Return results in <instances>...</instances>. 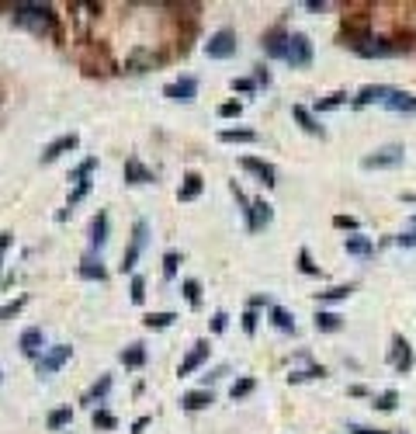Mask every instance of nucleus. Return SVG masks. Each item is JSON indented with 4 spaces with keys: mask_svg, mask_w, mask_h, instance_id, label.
Segmentation results:
<instances>
[{
    "mask_svg": "<svg viewBox=\"0 0 416 434\" xmlns=\"http://www.w3.org/2000/svg\"><path fill=\"white\" fill-rule=\"evenodd\" d=\"M299 268H302V275H323L316 264H312V257H309V251H299Z\"/></svg>",
    "mask_w": 416,
    "mask_h": 434,
    "instance_id": "c03bdc74",
    "label": "nucleus"
},
{
    "mask_svg": "<svg viewBox=\"0 0 416 434\" xmlns=\"http://www.w3.org/2000/svg\"><path fill=\"white\" fill-rule=\"evenodd\" d=\"M395 403H399V392H395V389H388V392H381V396L375 399L378 410H395Z\"/></svg>",
    "mask_w": 416,
    "mask_h": 434,
    "instance_id": "a19ab883",
    "label": "nucleus"
},
{
    "mask_svg": "<svg viewBox=\"0 0 416 434\" xmlns=\"http://www.w3.org/2000/svg\"><path fill=\"white\" fill-rule=\"evenodd\" d=\"M385 108L388 111H406V115H416V98L409 94V91H388V98H385Z\"/></svg>",
    "mask_w": 416,
    "mask_h": 434,
    "instance_id": "a211bd4d",
    "label": "nucleus"
},
{
    "mask_svg": "<svg viewBox=\"0 0 416 434\" xmlns=\"http://www.w3.org/2000/svg\"><path fill=\"white\" fill-rule=\"evenodd\" d=\"M94 170H97V156H87V160H84V163L70 174V181H73V184H84V181H91V174H94Z\"/></svg>",
    "mask_w": 416,
    "mask_h": 434,
    "instance_id": "7c9ffc66",
    "label": "nucleus"
},
{
    "mask_svg": "<svg viewBox=\"0 0 416 434\" xmlns=\"http://www.w3.org/2000/svg\"><path fill=\"white\" fill-rule=\"evenodd\" d=\"M347 296H350V285H337V289L316 292V299H319V302H340V299H347Z\"/></svg>",
    "mask_w": 416,
    "mask_h": 434,
    "instance_id": "c9c22d12",
    "label": "nucleus"
},
{
    "mask_svg": "<svg viewBox=\"0 0 416 434\" xmlns=\"http://www.w3.org/2000/svg\"><path fill=\"white\" fill-rule=\"evenodd\" d=\"M226 323H229V316H226V313H216V316H212V330H216V334H223V330H226Z\"/></svg>",
    "mask_w": 416,
    "mask_h": 434,
    "instance_id": "3c124183",
    "label": "nucleus"
},
{
    "mask_svg": "<svg viewBox=\"0 0 416 434\" xmlns=\"http://www.w3.org/2000/svg\"><path fill=\"white\" fill-rule=\"evenodd\" d=\"M108 389H111V375H101L91 389H87V396H84V403L87 406H94V403H101L104 396H108Z\"/></svg>",
    "mask_w": 416,
    "mask_h": 434,
    "instance_id": "cd10ccee",
    "label": "nucleus"
},
{
    "mask_svg": "<svg viewBox=\"0 0 416 434\" xmlns=\"http://www.w3.org/2000/svg\"><path fill=\"white\" fill-rule=\"evenodd\" d=\"M254 87H257V80H247V77L233 80V91H254Z\"/></svg>",
    "mask_w": 416,
    "mask_h": 434,
    "instance_id": "603ef678",
    "label": "nucleus"
},
{
    "mask_svg": "<svg viewBox=\"0 0 416 434\" xmlns=\"http://www.w3.org/2000/svg\"><path fill=\"white\" fill-rule=\"evenodd\" d=\"M146 237H149V226H146V219H135V226H132V244H129V251L122 254V271H132L135 268V261H139V254H142V247H146Z\"/></svg>",
    "mask_w": 416,
    "mask_h": 434,
    "instance_id": "39448f33",
    "label": "nucleus"
},
{
    "mask_svg": "<svg viewBox=\"0 0 416 434\" xmlns=\"http://www.w3.org/2000/svg\"><path fill=\"white\" fill-rule=\"evenodd\" d=\"M399 49H402V46H392L388 39H371V35H368L364 42H357V46H354V53H357V56H378V60L395 56Z\"/></svg>",
    "mask_w": 416,
    "mask_h": 434,
    "instance_id": "1a4fd4ad",
    "label": "nucleus"
},
{
    "mask_svg": "<svg viewBox=\"0 0 416 434\" xmlns=\"http://www.w3.org/2000/svg\"><path fill=\"white\" fill-rule=\"evenodd\" d=\"M25 302H28V296H18V299L4 302V306H0V323H4V320H15V316L25 309Z\"/></svg>",
    "mask_w": 416,
    "mask_h": 434,
    "instance_id": "72a5a7b5",
    "label": "nucleus"
},
{
    "mask_svg": "<svg viewBox=\"0 0 416 434\" xmlns=\"http://www.w3.org/2000/svg\"><path fill=\"white\" fill-rule=\"evenodd\" d=\"M160 63H163V56H156V53H149V49H135V53L129 56L125 70H129V73H142L146 66H160Z\"/></svg>",
    "mask_w": 416,
    "mask_h": 434,
    "instance_id": "6ab92c4d",
    "label": "nucleus"
},
{
    "mask_svg": "<svg viewBox=\"0 0 416 434\" xmlns=\"http://www.w3.org/2000/svg\"><path fill=\"white\" fill-rule=\"evenodd\" d=\"M163 94H167L170 101H180V105H191V101L198 98V80H194V77H180V80L167 84V87H163Z\"/></svg>",
    "mask_w": 416,
    "mask_h": 434,
    "instance_id": "6e6552de",
    "label": "nucleus"
},
{
    "mask_svg": "<svg viewBox=\"0 0 416 434\" xmlns=\"http://www.w3.org/2000/svg\"><path fill=\"white\" fill-rule=\"evenodd\" d=\"M257 306H267V296H254V299H250V309H257Z\"/></svg>",
    "mask_w": 416,
    "mask_h": 434,
    "instance_id": "6e6d98bb",
    "label": "nucleus"
},
{
    "mask_svg": "<svg viewBox=\"0 0 416 434\" xmlns=\"http://www.w3.org/2000/svg\"><path fill=\"white\" fill-rule=\"evenodd\" d=\"M343 247H347V254H354V257H371V254H375V244H371L368 237H361V233L347 237Z\"/></svg>",
    "mask_w": 416,
    "mask_h": 434,
    "instance_id": "4be33fe9",
    "label": "nucleus"
},
{
    "mask_svg": "<svg viewBox=\"0 0 416 434\" xmlns=\"http://www.w3.org/2000/svg\"><path fill=\"white\" fill-rule=\"evenodd\" d=\"M184 299H187V306H191V309H198V306H201V285H198L194 278H187V282H184Z\"/></svg>",
    "mask_w": 416,
    "mask_h": 434,
    "instance_id": "f704fd0d",
    "label": "nucleus"
},
{
    "mask_svg": "<svg viewBox=\"0 0 416 434\" xmlns=\"http://www.w3.org/2000/svg\"><path fill=\"white\" fill-rule=\"evenodd\" d=\"M11 18L18 28H28L35 35H49L56 28V11L49 4H35V0H18L11 8Z\"/></svg>",
    "mask_w": 416,
    "mask_h": 434,
    "instance_id": "f257e3e1",
    "label": "nucleus"
},
{
    "mask_svg": "<svg viewBox=\"0 0 416 434\" xmlns=\"http://www.w3.org/2000/svg\"><path fill=\"white\" fill-rule=\"evenodd\" d=\"M208 351H212V347H208V341H198V344L187 351V358L180 361L177 375H191L194 368H201V365H205V358H208Z\"/></svg>",
    "mask_w": 416,
    "mask_h": 434,
    "instance_id": "4468645a",
    "label": "nucleus"
},
{
    "mask_svg": "<svg viewBox=\"0 0 416 434\" xmlns=\"http://www.w3.org/2000/svg\"><path fill=\"white\" fill-rule=\"evenodd\" d=\"M250 392H254V379H240V382H233V389H229L233 399H243V396H250Z\"/></svg>",
    "mask_w": 416,
    "mask_h": 434,
    "instance_id": "ea45409f",
    "label": "nucleus"
},
{
    "mask_svg": "<svg viewBox=\"0 0 416 434\" xmlns=\"http://www.w3.org/2000/svg\"><path fill=\"white\" fill-rule=\"evenodd\" d=\"M271 323L281 330V334H295V316L281 306H271Z\"/></svg>",
    "mask_w": 416,
    "mask_h": 434,
    "instance_id": "bb28decb",
    "label": "nucleus"
},
{
    "mask_svg": "<svg viewBox=\"0 0 416 434\" xmlns=\"http://www.w3.org/2000/svg\"><path fill=\"white\" fill-rule=\"evenodd\" d=\"M292 115H295V122H299V125H302V129H305L309 136H319V139L326 136V132H323V125L316 122V115H312L309 108H302V105H295V108H292Z\"/></svg>",
    "mask_w": 416,
    "mask_h": 434,
    "instance_id": "aec40b11",
    "label": "nucleus"
},
{
    "mask_svg": "<svg viewBox=\"0 0 416 434\" xmlns=\"http://www.w3.org/2000/svg\"><path fill=\"white\" fill-rule=\"evenodd\" d=\"M11 233H0V268H4V257H8V247H11Z\"/></svg>",
    "mask_w": 416,
    "mask_h": 434,
    "instance_id": "09e8293b",
    "label": "nucleus"
},
{
    "mask_svg": "<svg viewBox=\"0 0 416 434\" xmlns=\"http://www.w3.org/2000/svg\"><path fill=\"white\" fill-rule=\"evenodd\" d=\"M77 271H80V278H87V282H104V278H108L104 264H101V261H94V257H84Z\"/></svg>",
    "mask_w": 416,
    "mask_h": 434,
    "instance_id": "b1692460",
    "label": "nucleus"
},
{
    "mask_svg": "<svg viewBox=\"0 0 416 434\" xmlns=\"http://www.w3.org/2000/svg\"><path fill=\"white\" fill-rule=\"evenodd\" d=\"M271 219H274V208H271L264 198H254V201H250V212H247V226H250V233L267 230Z\"/></svg>",
    "mask_w": 416,
    "mask_h": 434,
    "instance_id": "0eeeda50",
    "label": "nucleus"
},
{
    "mask_svg": "<svg viewBox=\"0 0 416 434\" xmlns=\"http://www.w3.org/2000/svg\"><path fill=\"white\" fill-rule=\"evenodd\" d=\"M177 261H180L177 251H167V254H163V278H173V275H177Z\"/></svg>",
    "mask_w": 416,
    "mask_h": 434,
    "instance_id": "4c0bfd02",
    "label": "nucleus"
},
{
    "mask_svg": "<svg viewBox=\"0 0 416 434\" xmlns=\"http://www.w3.org/2000/svg\"><path fill=\"white\" fill-rule=\"evenodd\" d=\"M402 156H406V150H402V146H385V150H378V153L364 156V160H361V167H364V170H378V167H399V163H402Z\"/></svg>",
    "mask_w": 416,
    "mask_h": 434,
    "instance_id": "423d86ee",
    "label": "nucleus"
},
{
    "mask_svg": "<svg viewBox=\"0 0 416 434\" xmlns=\"http://www.w3.org/2000/svg\"><path fill=\"white\" fill-rule=\"evenodd\" d=\"M70 354H73V347L70 344H53V347H46V354L35 361V368H39V375L46 379V375H53V372H59L66 361H70Z\"/></svg>",
    "mask_w": 416,
    "mask_h": 434,
    "instance_id": "20e7f679",
    "label": "nucleus"
},
{
    "mask_svg": "<svg viewBox=\"0 0 416 434\" xmlns=\"http://www.w3.org/2000/svg\"><path fill=\"white\" fill-rule=\"evenodd\" d=\"M70 420H73V410H70V406H59V410H53V413H49V420H46V424H49V431H63Z\"/></svg>",
    "mask_w": 416,
    "mask_h": 434,
    "instance_id": "473e14b6",
    "label": "nucleus"
},
{
    "mask_svg": "<svg viewBox=\"0 0 416 434\" xmlns=\"http://www.w3.org/2000/svg\"><path fill=\"white\" fill-rule=\"evenodd\" d=\"M395 244H399V247H416V230H409V233H399V237H395Z\"/></svg>",
    "mask_w": 416,
    "mask_h": 434,
    "instance_id": "8fccbe9b",
    "label": "nucleus"
},
{
    "mask_svg": "<svg viewBox=\"0 0 416 434\" xmlns=\"http://www.w3.org/2000/svg\"><path fill=\"white\" fill-rule=\"evenodd\" d=\"M243 330H247V334H254V330H257V313H254V309H247V313H243Z\"/></svg>",
    "mask_w": 416,
    "mask_h": 434,
    "instance_id": "de8ad7c7",
    "label": "nucleus"
},
{
    "mask_svg": "<svg viewBox=\"0 0 416 434\" xmlns=\"http://www.w3.org/2000/svg\"><path fill=\"white\" fill-rule=\"evenodd\" d=\"M288 42H292V35H288V32H281V28H271V32L264 35V53H267L271 60H285V53H288Z\"/></svg>",
    "mask_w": 416,
    "mask_h": 434,
    "instance_id": "ddd939ff",
    "label": "nucleus"
},
{
    "mask_svg": "<svg viewBox=\"0 0 416 434\" xmlns=\"http://www.w3.org/2000/svg\"><path fill=\"white\" fill-rule=\"evenodd\" d=\"M343 101H347V94H330V98H326V101H319L316 108H319V111H330V108H340Z\"/></svg>",
    "mask_w": 416,
    "mask_h": 434,
    "instance_id": "a18cd8bd",
    "label": "nucleus"
},
{
    "mask_svg": "<svg viewBox=\"0 0 416 434\" xmlns=\"http://www.w3.org/2000/svg\"><path fill=\"white\" fill-rule=\"evenodd\" d=\"M104 240H108V212H97L94 219H91V247L101 251Z\"/></svg>",
    "mask_w": 416,
    "mask_h": 434,
    "instance_id": "412c9836",
    "label": "nucleus"
},
{
    "mask_svg": "<svg viewBox=\"0 0 416 434\" xmlns=\"http://www.w3.org/2000/svg\"><path fill=\"white\" fill-rule=\"evenodd\" d=\"M333 226H337V230H357V219H354V215H337Z\"/></svg>",
    "mask_w": 416,
    "mask_h": 434,
    "instance_id": "49530a36",
    "label": "nucleus"
},
{
    "mask_svg": "<svg viewBox=\"0 0 416 434\" xmlns=\"http://www.w3.org/2000/svg\"><path fill=\"white\" fill-rule=\"evenodd\" d=\"M285 63H288L292 70H302V66H309V63H312V42H309V35H302V32H295V35H292L288 53H285Z\"/></svg>",
    "mask_w": 416,
    "mask_h": 434,
    "instance_id": "7ed1b4c3",
    "label": "nucleus"
},
{
    "mask_svg": "<svg viewBox=\"0 0 416 434\" xmlns=\"http://www.w3.org/2000/svg\"><path fill=\"white\" fill-rule=\"evenodd\" d=\"M219 139L223 143H257V132L254 129H223Z\"/></svg>",
    "mask_w": 416,
    "mask_h": 434,
    "instance_id": "c756f323",
    "label": "nucleus"
},
{
    "mask_svg": "<svg viewBox=\"0 0 416 434\" xmlns=\"http://www.w3.org/2000/svg\"><path fill=\"white\" fill-rule=\"evenodd\" d=\"M146 427H149V417H139V420L132 424V434H142Z\"/></svg>",
    "mask_w": 416,
    "mask_h": 434,
    "instance_id": "5fc2aeb1",
    "label": "nucleus"
},
{
    "mask_svg": "<svg viewBox=\"0 0 416 434\" xmlns=\"http://www.w3.org/2000/svg\"><path fill=\"white\" fill-rule=\"evenodd\" d=\"M388 91H392V87H385V84H375V87H364V91H361L354 101H357V105H385Z\"/></svg>",
    "mask_w": 416,
    "mask_h": 434,
    "instance_id": "5701e85b",
    "label": "nucleus"
},
{
    "mask_svg": "<svg viewBox=\"0 0 416 434\" xmlns=\"http://www.w3.org/2000/svg\"><path fill=\"white\" fill-rule=\"evenodd\" d=\"M236 49H240V42H236V32H233V28H219L212 39L205 42L208 60H233Z\"/></svg>",
    "mask_w": 416,
    "mask_h": 434,
    "instance_id": "f03ea898",
    "label": "nucleus"
},
{
    "mask_svg": "<svg viewBox=\"0 0 416 434\" xmlns=\"http://www.w3.org/2000/svg\"><path fill=\"white\" fill-rule=\"evenodd\" d=\"M354 434H385V431H375V427H364V424H350Z\"/></svg>",
    "mask_w": 416,
    "mask_h": 434,
    "instance_id": "864d4df0",
    "label": "nucleus"
},
{
    "mask_svg": "<svg viewBox=\"0 0 416 434\" xmlns=\"http://www.w3.org/2000/svg\"><path fill=\"white\" fill-rule=\"evenodd\" d=\"M125 181H129V184H153L156 177H153V170H149L139 156H129V160H125Z\"/></svg>",
    "mask_w": 416,
    "mask_h": 434,
    "instance_id": "f3484780",
    "label": "nucleus"
},
{
    "mask_svg": "<svg viewBox=\"0 0 416 434\" xmlns=\"http://www.w3.org/2000/svg\"><path fill=\"white\" fill-rule=\"evenodd\" d=\"M198 195H201V174L191 170V174H184V184H180V195H177V198H180V201H194Z\"/></svg>",
    "mask_w": 416,
    "mask_h": 434,
    "instance_id": "a878e982",
    "label": "nucleus"
},
{
    "mask_svg": "<svg viewBox=\"0 0 416 434\" xmlns=\"http://www.w3.org/2000/svg\"><path fill=\"white\" fill-rule=\"evenodd\" d=\"M257 84H264V87L271 84V77H267V70H257Z\"/></svg>",
    "mask_w": 416,
    "mask_h": 434,
    "instance_id": "4d7b16f0",
    "label": "nucleus"
},
{
    "mask_svg": "<svg viewBox=\"0 0 416 434\" xmlns=\"http://www.w3.org/2000/svg\"><path fill=\"white\" fill-rule=\"evenodd\" d=\"M173 320H177V313H146V320H142V323H146L149 330H167Z\"/></svg>",
    "mask_w": 416,
    "mask_h": 434,
    "instance_id": "2f4dec72",
    "label": "nucleus"
},
{
    "mask_svg": "<svg viewBox=\"0 0 416 434\" xmlns=\"http://www.w3.org/2000/svg\"><path fill=\"white\" fill-rule=\"evenodd\" d=\"M46 334H42V327H28L25 334H21V341H18V347H21V354L25 358H42L46 354Z\"/></svg>",
    "mask_w": 416,
    "mask_h": 434,
    "instance_id": "9b49d317",
    "label": "nucleus"
},
{
    "mask_svg": "<svg viewBox=\"0 0 416 434\" xmlns=\"http://www.w3.org/2000/svg\"><path fill=\"white\" fill-rule=\"evenodd\" d=\"M212 389H191V392H184L180 396V406L187 410V413H198V410H208L212 406Z\"/></svg>",
    "mask_w": 416,
    "mask_h": 434,
    "instance_id": "2eb2a0df",
    "label": "nucleus"
},
{
    "mask_svg": "<svg viewBox=\"0 0 416 434\" xmlns=\"http://www.w3.org/2000/svg\"><path fill=\"white\" fill-rule=\"evenodd\" d=\"M323 375H326V368H323V365H309L305 372H292V375H288V382H305V379H323Z\"/></svg>",
    "mask_w": 416,
    "mask_h": 434,
    "instance_id": "e433bc0d",
    "label": "nucleus"
},
{
    "mask_svg": "<svg viewBox=\"0 0 416 434\" xmlns=\"http://www.w3.org/2000/svg\"><path fill=\"white\" fill-rule=\"evenodd\" d=\"M243 170H250L257 181H264L267 188H274L278 184V174H274V167L271 163H264V160H257V156H243Z\"/></svg>",
    "mask_w": 416,
    "mask_h": 434,
    "instance_id": "dca6fc26",
    "label": "nucleus"
},
{
    "mask_svg": "<svg viewBox=\"0 0 416 434\" xmlns=\"http://www.w3.org/2000/svg\"><path fill=\"white\" fill-rule=\"evenodd\" d=\"M77 146H80V136H77V132H66V136L53 139V143L42 150V163H53V160H59L63 153H73Z\"/></svg>",
    "mask_w": 416,
    "mask_h": 434,
    "instance_id": "9d476101",
    "label": "nucleus"
},
{
    "mask_svg": "<svg viewBox=\"0 0 416 434\" xmlns=\"http://www.w3.org/2000/svg\"><path fill=\"white\" fill-rule=\"evenodd\" d=\"M122 365H125V368H142V365H146V344H139V341L129 344V347L122 351Z\"/></svg>",
    "mask_w": 416,
    "mask_h": 434,
    "instance_id": "393cba45",
    "label": "nucleus"
},
{
    "mask_svg": "<svg viewBox=\"0 0 416 434\" xmlns=\"http://www.w3.org/2000/svg\"><path fill=\"white\" fill-rule=\"evenodd\" d=\"M388 361H392L395 372H409V368H413V347H409L406 337H392V354H388Z\"/></svg>",
    "mask_w": 416,
    "mask_h": 434,
    "instance_id": "f8f14e48",
    "label": "nucleus"
},
{
    "mask_svg": "<svg viewBox=\"0 0 416 434\" xmlns=\"http://www.w3.org/2000/svg\"><path fill=\"white\" fill-rule=\"evenodd\" d=\"M142 299H146V278H142V275H132V302L142 306Z\"/></svg>",
    "mask_w": 416,
    "mask_h": 434,
    "instance_id": "58836bf2",
    "label": "nucleus"
},
{
    "mask_svg": "<svg viewBox=\"0 0 416 434\" xmlns=\"http://www.w3.org/2000/svg\"><path fill=\"white\" fill-rule=\"evenodd\" d=\"M94 427H101V431H111V427H118V420H115L108 410H97V413H94Z\"/></svg>",
    "mask_w": 416,
    "mask_h": 434,
    "instance_id": "79ce46f5",
    "label": "nucleus"
},
{
    "mask_svg": "<svg viewBox=\"0 0 416 434\" xmlns=\"http://www.w3.org/2000/svg\"><path fill=\"white\" fill-rule=\"evenodd\" d=\"M240 111H243L240 101H226V105H219V118H240Z\"/></svg>",
    "mask_w": 416,
    "mask_h": 434,
    "instance_id": "37998d69",
    "label": "nucleus"
},
{
    "mask_svg": "<svg viewBox=\"0 0 416 434\" xmlns=\"http://www.w3.org/2000/svg\"><path fill=\"white\" fill-rule=\"evenodd\" d=\"M340 327H343L340 313H326V309H319V313H316V330H323V334H333V330H340Z\"/></svg>",
    "mask_w": 416,
    "mask_h": 434,
    "instance_id": "c85d7f7f",
    "label": "nucleus"
}]
</instances>
